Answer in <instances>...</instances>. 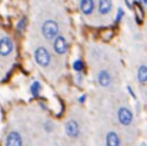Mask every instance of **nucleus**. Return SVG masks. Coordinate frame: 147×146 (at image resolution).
<instances>
[{
  "mask_svg": "<svg viewBox=\"0 0 147 146\" xmlns=\"http://www.w3.org/2000/svg\"><path fill=\"white\" fill-rule=\"evenodd\" d=\"M113 82V77L109 70H100L97 73V83L101 88H109Z\"/></svg>",
  "mask_w": 147,
  "mask_h": 146,
  "instance_id": "obj_8",
  "label": "nucleus"
},
{
  "mask_svg": "<svg viewBox=\"0 0 147 146\" xmlns=\"http://www.w3.org/2000/svg\"><path fill=\"white\" fill-rule=\"evenodd\" d=\"M127 90H129V93H130V96L133 97V99H136V95H134V92H133V89H131V88H130V86H129V88H127Z\"/></svg>",
  "mask_w": 147,
  "mask_h": 146,
  "instance_id": "obj_18",
  "label": "nucleus"
},
{
  "mask_svg": "<svg viewBox=\"0 0 147 146\" xmlns=\"http://www.w3.org/2000/svg\"><path fill=\"white\" fill-rule=\"evenodd\" d=\"M80 10H82V13L84 14V16H90V14H93V12H94V7H96V4H94V0H80Z\"/></svg>",
  "mask_w": 147,
  "mask_h": 146,
  "instance_id": "obj_9",
  "label": "nucleus"
},
{
  "mask_svg": "<svg viewBox=\"0 0 147 146\" xmlns=\"http://www.w3.org/2000/svg\"><path fill=\"white\" fill-rule=\"evenodd\" d=\"M26 24H27L26 17H22V19H20V22L17 23V30H19V32H23V30L26 29Z\"/></svg>",
  "mask_w": 147,
  "mask_h": 146,
  "instance_id": "obj_15",
  "label": "nucleus"
},
{
  "mask_svg": "<svg viewBox=\"0 0 147 146\" xmlns=\"http://www.w3.org/2000/svg\"><path fill=\"white\" fill-rule=\"evenodd\" d=\"M123 16H124V12H123V9H119V10H117V16H116V22H120Z\"/></svg>",
  "mask_w": 147,
  "mask_h": 146,
  "instance_id": "obj_17",
  "label": "nucleus"
},
{
  "mask_svg": "<svg viewBox=\"0 0 147 146\" xmlns=\"http://www.w3.org/2000/svg\"><path fill=\"white\" fill-rule=\"evenodd\" d=\"M121 145V138L119 136L117 132L110 130L106 135V146H120Z\"/></svg>",
  "mask_w": 147,
  "mask_h": 146,
  "instance_id": "obj_10",
  "label": "nucleus"
},
{
  "mask_svg": "<svg viewBox=\"0 0 147 146\" xmlns=\"http://www.w3.org/2000/svg\"><path fill=\"white\" fill-rule=\"evenodd\" d=\"M33 57H34V62L40 67H47L50 63H51V56H50L49 50L45 48V46H39V48L34 49Z\"/></svg>",
  "mask_w": 147,
  "mask_h": 146,
  "instance_id": "obj_1",
  "label": "nucleus"
},
{
  "mask_svg": "<svg viewBox=\"0 0 147 146\" xmlns=\"http://www.w3.org/2000/svg\"><path fill=\"white\" fill-rule=\"evenodd\" d=\"M139 3H140L142 6H144V7H147V0H139Z\"/></svg>",
  "mask_w": 147,
  "mask_h": 146,
  "instance_id": "obj_20",
  "label": "nucleus"
},
{
  "mask_svg": "<svg viewBox=\"0 0 147 146\" xmlns=\"http://www.w3.org/2000/svg\"><path fill=\"white\" fill-rule=\"evenodd\" d=\"M14 50V43L9 36H1L0 37V56L1 57H7L13 53Z\"/></svg>",
  "mask_w": 147,
  "mask_h": 146,
  "instance_id": "obj_4",
  "label": "nucleus"
},
{
  "mask_svg": "<svg viewBox=\"0 0 147 146\" xmlns=\"http://www.w3.org/2000/svg\"><path fill=\"white\" fill-rule=\"evenodd\" d=\"M113 9V1L111 0H98L97 3V10L101 16H107Z\"/></svg>",
  "mask_w": 147,
  "mask_h": 146,
  "instance_id": "obj_11",
  "label": "nucleus"
},
{
  "mask_svg": "<svg viewBox=\"0 0 147 146\" xmlns=\"http://www.w3.org/2000/svg\"><path fill=\"white\" fill-rule=\"evenodd\" d=\"M40 92H42V85L39 82H33L30 85V93H32V96L37 97L40 95Z\"/></svg>",
  "mask_w": 147,
  "mask_h": 146,
  "instance_id": "obj_13",
  "label": "nucleus"
},
{
  "mask_svg": "<svg viewBox=\"0 0 147 146\" xmlns=\"http://www.w3.org/2000/svg\"><path fill=\"white\" fill-rule=\"evenodd\" d=\"M53 50H54V53L59 54V56L66 54V52H67V40H66V37H64L63 35H59V36L53 40Z\"/></svg>",
  "mask_w": 147,
  "mask_h": 146,
  "instance_id": "obj_6",
  "label": "nucleus"
},
{
  "mask_svg": "<svg viewBox=\"0 0 147 146\" xmlns=\"http://www.w3.org/2000/svg\"><path fill=\"white\" fill-rule=\"evenodd\" d=\"M4 146H23V138L17 130H11L7 133L4 139Z\"/></svg>",
  "mask_w": 147,
  "mask_h": 146,
  "instance_id": "obj_7",
  "label": "nucleus"
},
{
  "mask_svg": "<svg viewBox=\"0 0 147 146\" xmlns=\"http://www.w3.org/2000/svg\"><path fill=\"white\" fill-rule=\"evenodd\" d=\"M45 129H46V132H51V130L54 129V126H53V123H51V122L47 120V122L45 123Z\"/></svg>",
  "mask_w": 147,
  "mask_h": 146,
  "instance_id": "obj_16",
  "label": "nucleus"
},
{
  "mask_svg": "<svg viewBox=\"0 0 147 146\" xmlns=\"http://www.w3.org/2000/svg\"><path fill=\"white\" fill-rule=\"evenodd\" d=\"M137 80H139L140 85L147 83V66L146 65L139 66V69H137Z\"/></svg>",
  "mask_w": 147,
  "mask_h": 146,
  "instance_id": "obj_12",
  "label": "nucleus"
},
{
  "mask_svg": "<svg viewBox=\"0 0 147 146\" xmlns=\"http://www.w3.org/2000/svg\"><path fill=\"white\" fill-rule=\"evenodd\" d=\"M64 132H66V135H67L70 139H77V138L80 136V125H79L76 120L70 119V120H67L66 125H64Z\"/></svg>",
  "mask_w": 147,
  "mask_h": 146,
  "instance_id": "obj_5",
  "label": "nucleus"
},
{
  "mask_svg": "<svg viewBox=\"0 0 147 146\" xmlns=\"http://www.w3.org/2000/svg\"><path fill=\"white\" fill-rule=\"evenodd\" d=\"M73 69H74V72H76V73H82V72H83V69H84L83 60H82V59H76V60L73 62Z\"/></svg>",
  "mask_w": 147,
  "mask_h": 146,
  "instance_id": "obj_14",
  "label": "nucleus"
},
{
  "mask_svg": "<svg viewBox=\"0 0 147 146\" xmlns=\"http://www.w3.org/2000/svg\"><path fill=\"white\" fill-rule=\"evenodd\" d=\"M86 100V95H82V96L79 97V103H83Z\"/></svg>",
  "mask_w": 147,
  "mask_h": 146,
  "instance_id": "obj_19",
  "label": "nucleus"
},
{
  "mask_svg": "<svg viewBox=\"0 0 147 146\" xmlns=\"http://www.w3.org/2000/svg\"><path fill=\"white\" fill-rule=\"evenodd\" d=\"M133 119H134V115L131 112V109L129 106H120L119 110H117V120L120 125L123 126H130L133 123Z\"/></svg>",
  "mask_w": 147,
  "mask_h": 146,
  "instance_id": "obj_3",
  "label": "nucleus"
},
{
  "mask_svg": "<svg viewBox=\"0 0 147 146\" xmlns=\"http://www.w3.org/2000/svg\"><path fill=\"white\" fill-rule=\"evenodd\" d=\"M42 35L46 40H54L59 36V24L54 20H46L42 26Z\"/></svg>",
  "mask_w": 147,
  "mask_h": 146,
  "instance_id": "obj_2",
  "label": "nucleus"
}]
</instances>
